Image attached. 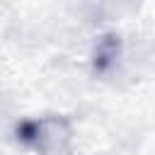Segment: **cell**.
<instances>
[{
  "label": "cell",
  "instance_id": "1",
  "mask_svg": "<svg viewBox=\"0 0 155 155\" xmlns=\"http://www.w3.org/2000/svg\"><path fill=\"white\" fill-rule=\"evenodd\" d=\"M17 138L44 155H58L70 143V126L61 116L27 119L17 124Z\"/></svg>",
  "mask_w": 155,
  "mask_h": 155
},
{
  "label": "cell",
  "instance_id": "2",
  "mask_svg": "<svg viewBox=\"0 0 155 155\" xmlns=\"http://www.w3.org/2000/svg\"><path fill=\"white\" fill-rule=\"evenodd\" d=\"M116 51H119V41H116L114 36L102 39L99 46H97V53H94V65H97L99 70H104V68L116 58Z\"/></svg>",
  "mask_w": 155,
  "mask_h": 155
}]
</instances>
